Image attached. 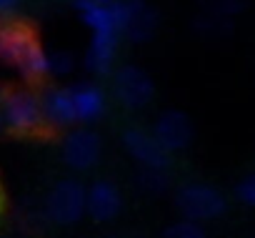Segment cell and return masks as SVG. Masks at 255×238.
<instances>
[{
	"instance_id": "1",
	"label": "cell",
	"mask_w": 255,
	"mask_h": 238,
	"mask_svg": "<svg viewBox=\"0 0 255 238\" xmlns=\"http://www.w3.org/2000/svg\"><path fill=\"white\" fill-rule=\"evenodd\" d=\"M45 126L75 128L93 126L108 113V93L100 83L78 80L68 85H55L40 95Z\"/></svg>"
},
{
	"instance_id": "2",
	"label": "cell",
	"mask_w": 255,
	"mask_h": 238,
	"mask_svg": "<svg viewBox=\"0 0 255 238\" xmlns=\"http://www.w3.org/2000/svg\"><path fill=\"white\" fill-rule=\"evenodd\" d=\"M75 8L90 33L85 48V68L93 75H110L123 43L118 25V0H85Z\"/></svg>"
},
{
	"instance_id": "3",
	"label": "cell",
	"mask_w": 255,
	"mask_h": 238,
	"mask_svg": "<svg viewBox=\"0 0 255 238\" xmlns=\"http://www.w3.org/2000/svg\"><path fill=\"white\" fill-rule=\"evenodd\" d=\"M0 40H3V55L0 60L13 65L28 80L50 78V53L38 43L35 33L23 23H0Z\"/></svg>"
},
{
	"instance_id": "4",
	"label": "cell",
	"mask_w": 255,
	"mask_h": 238,
	"mask_svg": "<svg viewBox=\"0 0 255 238\" xmlns=\"http://www.w3.org/2000/svg\"><path fill=\"white\" fill-rule=\"evenodd\" d=\"M175 208L188 221L210 223L228 211V196L208 181H185L175 191Z\"/></svg>"
},
{
	"instance_id": "5",
	"label": "cell",
	"mask_w": 255,
	"mask_h": 238,
	"mask_svg": "<svg viewBox=\"0 0 255 238\" xmlns=\"http://www.w3.org/2000/svg\"><path fill=\"white\" fill-rule=\"evenodd\" d=\"M110 93L125 110H145L155 100V80L140 65L125 63L110 73Z\"/></svg>"
},
{
	"instance_id": "6",
	"label": "cell",
	"mask_w": 255,
	"mask_h": 238,
	"mask_svg": "<svg viewBox=\"0 0 255 238\" xmlns=\"http://www.w3.org/2000/svg\"><path fill=\"white\" fill-rule=\"evenodd\" d=\"M45 126L43 100L30 88H15L3 93V128L15 136H30Z\"/></svg>"
},
{
	"instance_id": "7",
	"label": "cell",
	"mask_w": 255,
	"mask_h": 238,
	"mask_svg": "<svg viewBox=\"0 0 255 238\" xmlns=\"http://www.w3.org/2000/svg\"><path fill=\"white\" fill-rule=\"evenodd\" d=\"M43 213L55 226H75L85 216V186L75 176L55 181L45 193Z\"/></svg>"
},
{
	"instance_id": "8",
	"label": "cell",
	"mask_w": 255,
	"mask_h": 238,
	"mask_svg": "<svg viewBox=\"0 0 255 238\" xmlns=\"http://www.w3.org/2000/svg\"><path fill=\"white\" fill-rule=\"evenodd\" d=\"M60 158L73 173H90L103 158V138L90 126L68 128L60 141Z\"/></svg>"
},
{
	"instance_id": "9",
	"label": "cell",
	"mask_w": 255,
	"mask_h": 238,
	"mask_svg": "<svg viewBox=\"0 0 255 238\" xmlns=\"http://www.w3.org/2000/svg\"><path fill=\"white\" fill-rule=\"evenodd\" d=\"M118 25L128 43H148L158 33V10L148 0H118Z\"/></svg>"
},
{
	"instance_id": "10",
	"label": "cell",
	"mask_w": 255,
	"mask_h": 238,
	"mask_svg": "<svg viewBox=\"0 0 255 238\" xmlns=\"http://www.w3.org/2000/svg\"><path fill=\"white\" fill-rule=\"evenodd\" d=\"M150 133L155 136V141L160 143V148L173 158L183 151H188L195 141V126L190 121V115L183 113V110H163L158 118H155V123L150 128Z\"/></svg>"
},
{
	"instance_id": "11",
	"label": "cell",
	"mask_w": 255,
	"mask_h": 238,
	"mask_svg": "<svg viewBox=\"0 0 255 238\" xmlns=\"http://www.w3.org/2000/svg\"><path fill=\"white\" fill-rule=\"evenodd\" d=\"M120 143H123V151L138 163V168H170L173 163V158L160 148L150 128L128 126L120 133Z\"/></svg>"
},
{
	"instance_id": "12",
	"label": "cell",
	"mask_w": 255,
	"mask_h": 238,
	"mask_svg": "<svg viewBox=\"0 0 255 238\" xmlns=\"http://www.w3.org/2000/svg\"><path fill=\"white\" fill-rule=\"evenodd\" d=\"M125 198L115 181L110 178H95L85 186V216L95 223H113L123 213Z\"/></svg>"
},
{
	"instance_id": "13",
	"label": "cell",
	"mask_w": 255,
	"mask_h": 238,
	"mask_svg": "<svg viewBox=\"0 0 255 238\" xmlns=\"http://www.w3.org/2000/svg\"><path fill=\"white\" fill-rule=\"evenodd\" d=\"M170 168H138V186L145 193H163L170 186Z\"/></svg>"
},
{
	"instance_id": "14",
	"label": "cell",
	"mask_w": 255,
	"mask_h": 238,
	"mask_svg": "<svg viewBox=\"0 0 255 238\" xmlns=\"http://www.w3.org/2000/svg\"><path fill=\"white\" fill-rule=\"evenodd\" d=\"M163 238H208V233H205V226H203V223L180 218V221L170 223V226L163 231Z\"/></svg>"
},
{
	"instance_id": "15",
	"label": "cell",
	"mask_w": 255,
	"mask_h": 238,
	"mask_svg": "<svg viewBox=\"0 0 255 238\" xmlns=\"http://www.w3.org/2000/svg\"><path fill=\"white\" fill-rule=\"evenodd\" d=\"M195 30L200 35H205V38H220V35H225L230 30V18H220V15L205 13V15H200L195 20Z\"/></svg>"
},
{
	"instance_id": "16",
	"label": "cell",
	"mask_w": 255,
	"mask_h": 238,
	"mask_svg": "<svg viewBox=\"0 0 255 238\" xmlns=\"http://www.w3.org/2000/svg\"><path fill=\"white\" fill-rule=\"evenodd\" d=\"M198 3H200L203 10L210 13V15L233 18V15H238V13L248 5V0H198Z\"/></svg>"
},
{
	"instance_id": "17",
	"label": "cell",
	"mask_w": 255,
	"mask_h": 238,
	"mask_svg": "<svg viewBox=\"0 0 255 238\" xmlns=\"http://www.w3.org/2000/svg\"><path fill=\"white\" fill-rule=\"evenodd\" d=\"M233 196L243 208H255V171H250L235 181Z\"/></svg>"
},
{
	"instance_id": "18",
	"label": "cell",
	"mask_w": 255,
	"mask_h": 238,
	"mask_svg": "<svg viewBox=\"0 0 255 238\" xmlns=\"http://www.w3.org/2000/svg\"><path fill=\"white\" fill-rule=\"evenodd\" d=\"M73 68H75V58H73L68 50H55V53H50V75L63 78V75H70Z\"/></svg>"
},
{
	"instance_id": "19",
	"label": "cell",
	"mask_w": 255,
	"mask_h": 238,
	"mask_svg": "<svg viewBox=\"0 0 255 238\" xmlns=\"http://www.w3.org/2000/svg\"><path fill=\"white\" fill-rule=\"evenodd\" d=\"M20 10V0H0V23H10Z\"/></svg>"
},
{
	"instance_id": "20",
	"label": "cell",
	"mask_w": 255,
	"mask_h": 238,
	"mask_svg": "<svg viewBox=\"0 0 255 238\" xmlns=\"http://www.w3.org/2000/svg\"><path fill=\"white\" fill-rule=\"evenodd\" d=\"M3 88H0V131H3Z\"/></svg>"
},
{
	"instance_id": "21",
	"label": "cell",
	"mask_w": 255,
	"mask_h": 238,
	"mask_svg": "<svg viewBox=\"0 0 255 238\" xmlns=\"http://www.w3.org/2000/svg\"><path fill=\"white\" fill-rule=\"evenodd\" d=\"M103 238H125V236H120V233H108V236H103Z\"/></svg>"
},
{
	"instance_id": "22",
	"label": "cell",
	"mask_w": 255,
	"mask_h": 238,
	"mask_svg": "<svg viewBox=\"0 0 255 238\" xmlns=\"http://www.w3.org/2000/svg\"><path fill=\"white\" fill-rule=\"evenodd\" d=\"M0 55H3V40H0Z\"/></svg>"
},
{
	"instance_id": "23",
	"label": "cell",
	"mask_w": 255,
	"mask_h": 238,
	"mask_svg": "<svg viewBox=\"0 0 255 238\" xmlns=\"http://www.w3.org/2000/svg\"><path fill=\"white\" fill-rule=\"evenodd\" d=\"M73 3H75V5H78V3H85V0H73Z\"/></svg>"
},
{
	"instance_id": "24",
	"label": "cell",
	"mask_w": 255,
	"mask_h": 238,
	"mask_svg": "<svg viewBox=\"0 0 255 238\" xmlns=\"http://www.w3.org/2000/svg\"><path fill=\"white\" fill-rule=\"evenodd\" d=\"M0 238H10V236H0Z\"/></svg>"
},
{
	"instance_id": "25",
	"label": "cell",
	"mask_w": 255,
	"mask_h": 238,
	"mask_svg": "<svg viewBox=\"0 0 255 238\" xmlns=\"http://www.w3.org/2000/svg\"><path fill=\"white\" fill-rule=\"evenodd\" d=\"M253 238H255V236H253Z\"/></svg>"
}]
</instances>
